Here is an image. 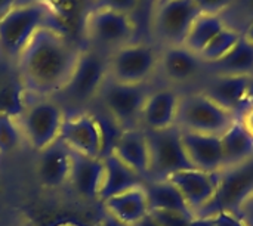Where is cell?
I'll return each instance as SVG.
<instances>
[{
    "label": "cell",
    "mask_w": 253,
    "mask_h": 226,
    "mask_svg": "<svg viewBox=\"0 0 253 226\" xmlns=\"http://www.w3.org/2000/svg\"><path fill=\"white\" fill-rule=\"evenodd\" d=\"M83 46L71 33L40 28L15 61L19 84L28 96L56 98L67 86Z\"/></svg>",
    "instance_id": "cell-1"
},
{
    "label": "cell",
    "mask_w": 253,
    "mask_h": 226,
    "mask_svg": "<svg viewBox=\"0 0 253 226\" xmlns=\"http://www.w3.org/2000/svg\"><path fill=\"white\" fill-rule=\"evenodd\" d=\"M43 27H53L70 33L50 0H30L15 4L0 19L1 53L16 61L25 44Z\"/></svg>",
    "instance_id": "cell-2"
},
{
    "label": "cell",
    "mask_w": 253,
    "mask_h": 226,
    "mask_svg": "<svg viewBox=\"0 0 253 226\" xmlns=\"http://www.w3.org/2000/svg\"><path fill=\"white\" fill-rule=\"evenodd\" d=\"M16 115L24 142L36 152L59 139L67 118L64 105L52 96H30L28 101L21 102Z\"/></svg>",
    "instance_id": "cell-3"
},
{
    "label": "cell",
    "mask_w": 253,
    "mask_h": 226,
    "mask_svg": "<svg viewBox=\"0 0 253 226\" xmlns=\"http://www.w3.org/2000/svg\"><path fill=\"white\" fill-rule=\"evenodd\" d=\"M136 21L133 15L123 13L101 4L92 7L82 21V38L84 46L107 55L135 40Z\"/></svg>",
    "instance_id": "cell-4"
},
{
    "label": "cell",
    "mask_w": 253,
    "mask_h": 226,
    "mask_svg": "<svg viewBox=\"0 0 253 226\" xmlns=\"http://www.w3.org/2000/svg\"><path fill=\"white\" fill-rule=\"evenodd\" d=\"M237 115L200 90L181 93L175 126L182 132L222 136L234 123Z\"/></svg>",
    "instance_id": "cell-5"
},
{
    "label": "cell",
    "mask_w": 253,
    "mask_h": 226,
    "mask_svg": "<svg viewBox=\"0 0 253 226\" xmlns=\"http://www.w3.org/2000/svg\"><path fill=\"white\" fill-rule=\"evenodd\" d=\"M252 195L253 155L242 163L222 167L218 172L213 198L197 215V218H211L216 215L240 216L242 207Z\"/></svg>",
    "instance_id": "cell-6"
},
{
    "label": "cell",
    "mask_w": 253,
    "mask_h": 226,
    "mask_svg": "<svg viewBox=\"0 0 253 226\" xmlns=\"http://www.w3.org/2000/svg\"><path fill=\"white\" fill-rule=\"evenodd\" d=\"M159 56V46L133 40L108 55V78L125 84H148L157 74Z\"/></svg>",
    "instance_id": "cell-7"
},
{
    "label": "cell",
    "mask_w": 253,
    "mask_h": 226,
    "mask_svg": "<svg viewBox=\"0 0 253 226\" xmlns=\"http://www.w3.org/2000/svg\"><path fill=\"white\" fill-rule=\"evenodd\" d=\"M108 78V55L89 46H83L74 71L58 95L68 104L84 105L98 99V95Z\"/></svg>",
    "instance_id": "cell-8"
},
{
    "label": "cell",
    "mask_w": 253,
    "mask_h": 226,
    "mask_svg": "<svg viewBox=\"0 0 253 226\" xmlns=\"http://www.w3.org/2000/svg\"><path fill=\"white\" fill-rule=\"evenodd\" d=\"M202 12L193 0H172L151 9L150 31L159 47L184 44Z\"/></svg>",
    "instance_id": "cell-9"
},
{
    "label": "cell",
    "mask_w": 253,
    "mask_h": 226,
    "mask_svg": "<svg viewBox=\"0 0 253 226\" xmlns=\"http://www.w3.org/2000/svg\"><path fill=\"white\" fill-rule=\"evenodd\" d=\"M145 135L150 150L147 181H165L176 172L193 169L182 144L181 130L176 126L159 132H145Z\"/></svg>",
    "instance_id": "cell-10"
},
{
    "label": "cell",
    "mask_w": 253,
    "mask_h": 226,
    "mask_svg": "<svg viewBox=\"0 0 253 226\" xmlns=\"http://www.w3.org/2000/svg\"><path fill=\"white\" fill-rule=\"evenodd\" d=\"M151 87L148 84H125L107 78L98 99L122 130L139 127L142 107Z\"/></svg>",
    "instance_id": "cell-11"
},
{
    "label": "cell",
    "mask_w": 253,
    "mask_h": 226,
    "mask_svg": "<svg viewBox=\"0 0 253 226\" xmlns=\"http://www.w3.org/2000/svg\"><path fill=\"white\" fill-rule=\"evenodd\" d=\"M59 139L71 152L90 158L102 157L105 147L104 127L98 118L89 113H77L71 117L67 115Z\"/></svg>",
    "instance_id": "cell-12"
},
{
    "label": "cell",
    "mask_w": 253,
    "mask_h": 226,
    "mask_svg": "<svg viewBox=\"0 0 253 226\" xmlns=\"http://www.w3.org/2000/svg\"><path fill=\"white\" fill-rule=\"evenodd\" d=\"M206 68V62L184 44L160 47L157 74L162 75L169 87L176 89L194 83Z\"/></svg>",
    "instance_id": "cell-13"
},
{
    "label": "cell",
    "mask_w": 253,
    "mask_h": 226,
    "mask_svg": "<svg viewBox=\"0 0 253 226\" xmlns=\"http://www.w3.org/2000/svg\"><path fill=\"white\" fill-rule=\"evenodd\" d=\"M181 93L173 87L151 89L142 107L139 129L145 132L166 130L175 126Z\"/></svg>",
    "instance_id": "cell-14"
},
{
    "label": "cell",
    "mask_w": 253,
    "mask_h": 226,
    "mask_svg": "<svg viewBox=\"0 0 253 226\" xmlns=\"http://www.w3.org/2000/svg\"><path fill=\"white\" fill-rule=\"evenodd\" d=\"M168 181L178 188L190 210L197 218V215L213 198L218 182V172L209 173L193 167L170 175Z\"/></svg>",
    "instance_id": "cell-15"
},
{
    "label": "cell",
    "mask_w": 253,
    "mask_h": 226,
    "mask_svg": "<svg viewBox=\"0 0 253 226\" xmlns=\"http://www.w3.org/2000/svg\"><path fill=\"white\" fill-rule=\"evenodd\" d=\"M71 173V151L58 139L43 151L37 152L36 175L47 189H58L68 185Z\"/></svg>",
    "instance_id": "cell-16"
},
{
    "label": "cell",
    "mask_w": 253,
    "mask_h": 226,
    "mask_svg": "<svg viewBox=\"0 0 253 226\" xmlns=\"http://www.w3.org/2000/svg\"><path fill=\"white\" fill-rule=\"evenodd\" d=\"M249 80L251 75L212 74L202 86L200 92L239 117L245 107Z\"/></svg>",
    "instance_id": "cell-17"
},
{
    "label": "cell",
    "mask_w": 253,
    "mask_h": 226,
    "mask_svg": "<svg viewBox=\"0 0 253 226\" xmlns=\"http://www.w3.org/2000/svg\"><path fill=\"white\" fill-rule=\"evenodd\" d=\"M104 155L99 158H90L71 152V173L68 185L80 198L98 201L104 181Z\"/></svg>",
    "instance_id": "cell-18"
},
{
    "label": "cell",
    "mask_w": 253,
    "mask_h": 226,
    "mask_svg": "<svg viewBox=\"0 0 253 226\" xmlns=\"http://www.w3.org/2000/svg\"><path fill=\"white\" fill-rule=\"evenodd\" d=\"M182 144L194 169L215 173L224 167L221 136L203 135L194 132H182Z\"/></svg>",
    "instance_id": "cell-19"
},
{
    "label": "cell",
    "mask_w": 253,
    "mask_h": 226,
    "mask_svg": "<svg viewBox=\"0 0 253 226\" xmlns=\"http://www.w3.org/2000/svg\"><path fill=\"white\" fill-rule=\"evenodd\" d=\"M105 212L120 225L132 226L150 215L144 184L125 189L102 201Z\"/></svg>",
    "instance_id": "cell-20"
},
{
    "label": "cell",
    "mask_w": 253,
    "mask_h": 226,
    "mask_svg": "<svg viewBox=\"0 0 253 226\" xmlns=\"http://www.w3.org/2000/svg\"><path fill=\"white\" fill-rule=\"evenodd\" d=\"M110 151L135 173H138L144 181H147L150 167V150L147 135L142 129L136 127L122 130Z\"/></svg>",
    "instance_id": "cell-21"
},
{
    "label": "cell",
    "mask_w": 253,
    "mask_h": 226,
    "mask_svg": "<svg viewBox=\"0 0 253 226\" xmlns=\"http://www.w3.org/2000/svg\"><path fill=\"white\" fill-rule=\"evenodd\" d=\"M150 213H160V215H176L184 218L185 221L196 219L194 213L190 210L188 204L185 203L184 197L178 191V188L165 181H145L144 182Z\"/></svg>",
    "instance_id": "cell-22"
},
{
    "label": "cell",
    "mask_w": 253,
    "mask_h": 226,
    "mask_svg": "<svg viewBox=\"0 0 253 226\" xmlns=\"http://www.w3.org/2000/svg\"><path fill=\"white\" fill-rule=\"evenodd\" d=\"M104 181L98 197V201L101 203L125 189H129L135 185H141L145 182L138 173H135L123 161H120L111 151H108V154L104 155Z\"/></svg>",
    "instance_id": "cell-23"
},
{
    "label": "cell",
    "mask_w": 253,
    "mask_h": 226,
    "mask_svg": "<svg viewBox=\"0 0 253 226\" xmlns=\"http://www.w3.org/2000/svg\"><path fill=\"white\" fill-rule=\"evenodd\" d=\"M208 70L212 74L253 75V44L242 34L237 44L222 59L209 64Z\"/></svg>",
    "instance_id": "cell-24"
},
{
    "label": "cell",
    "mask_w": 253,
    "mask_h": 226,
    "mask_svg": "<svg viewBox=\"0 0 253 226\" xmlns=\"http://www.w3.org/2000/svg\"><path fill=\"white\" fill-rule=\"evenodd\" d=\"M224 167L242 163L253 155V138L251 133L237 121L221 136Z\"/></svg>",
    "instance_id": "cell-25"
},
{
    "label": "cell",
    "mask_w": 253,
    "mask_h": 226,
    "mask_svg": "<svg viewBox=\"0 0 253 226\" xmlns=\"http://www.w3.org/2000/svg\"><path fill=\"white\" fill-rule=\"evenodd\" d=\"M225 27H227V22L224 21L222 15L200 13L187 36L184 46L188 47L191 52L200 55L202 50L211 43V40L216 34H219Z\"/></svg>",
    "instance_id": "cell-26"
},
{
    "label": "cell",
    "mask_w": 253,
    "mask_h": 226,
    "mask_svg": "<svg viewBox=\"0 0 253 226\" xmlns=\"http://www.w3.org/2000/svg\"><path fill=\"white\" fill-rule=\"evenodd\" d=\"M242 37V31L227 25L219 34H216L211 43L202 50V53L199 55L203 62H206V65L213 64L219 59H222L240 40Z\"/></svg>",
    "instance_id": "cell-27"
},
{
    "label": "cell",
    "mask_w": 253,
    "mask_h": 226,
    "mask_svg": "<svg viewBox=\"0 0 253 226\" xmlns=\"http://www.w3.org/2000/svg\"><path fill=\"white\" fill-rule=\"evenodd\" d=\"M24 136L15 113L0 110V154H12L22 145Z\"/></svg>",
    "instance_id": "cell-28"
},
{
    "label": "cell",
    "mask_w": 253,
    "mask_h": 226,
    "mask_svg": "<svg viewBox=\"0 0 253 226\" xmlns=\"http://www.w3.org/2000/svg\"><path fill=\"white\" fill-rule=\"evenodd\" d=\"M202 13L209 15H222L231 9L239 0H193Z\"/></svg>",
    "instance_id": "cell-29"
},
{
    "label": "cell",
    "mask_w": 253,
    "mask_h": 226,
    "mask_svg": "<svg viewBox=\"0 0 253 226\" xmlns=\"http://www.w3.org/2000/svg\"><path fill=\"white\" fill-rule=\"evenodd\" d=\"M98 4L123 12V13H129L133 15L139 7H141V0H99Z\"/></svg>",
    "instance_id": "cell-30"
},
{
    "label": "cell",
    "mask_w": 253,
    "mask_h": 226,
    "mask_svg": "<svg viewBox=\"0 0 253 226\" xmlns=\"http://www.w3.org/2000/svg\"><path fill=\"white\" fill-rule=\"evenodd\" d=\"M237 118H239V121L243 124V127L251 133V136L253 138V107L246 108Z\"/></svg>",
    "instance_id": "cell-31"
},
{
    "label": "cell",
    "mask_w": 253,
    "mask_h": 226,
    "mask_svg": "<svg viewBox=\"0 0 253 226\" xmlns=\"http://www.w3.org/2000/svg\"><path fill=\"white\" fill-rule=\"evenodd\" d=\"M240 218L253 226V195L246 201V204L240 210Z\"/></svg>",
    "instance_id": "cell-32"
},
{
    "label": "cell",
    "mask_w": 253,
    "mask_h": 226,
    "mask_svg": "<svg viewBox=\"0 0 253 226\" xmlns=\"http://www.w3.org/2000/svg\"><path fill=\"white\" fill-rule=\"evenodd\" d=\"M249 107H253V75H251V80H249V84H248V90H246V98H245V107H243V111ZM242 111V113H243ZM240 113V114H242Z\"/></svg>",
    "instance_id": "cell-33"
},
{
    "label": "cell",
    "mask_w": 253,
    "mask_h": 226,
    "mask_svg": "<svg viewBox=\"0 0 253 226\" xmlns=\"http://www.w3.org/2000/svg\"><path fill=\"white\" fill-rule=\"evenodd\" d=\"M132 226H163L151 213L150 215H147L144 219H141L139 222H136L135 225H132Z\"/></svg>",
    "instance_id": "cell-34"
},
{
    "label": "cell",
    "mask_w": 253,
    "mask_h": 226,
    "mask_svg": "<svg viewBox=\"0 0 253 226\" xmlns=\"http://www.w3.org/2000/svg\"><path fill=\"white\" fill-rule=\"evenodd\" d=\"M18 4V0H0V19L15 6Z\"/></svg>",
    "instance_id": "cell-35"
},
{
    "label": "cell",
    "mask_w": 253,
    "mask_h": 226,
    "mask_svg": "<svg viewBox=\"0 0 253 226\" xmlns=\"http://www.w3.org/2000/svg\"><path fill=\"white\" fill-rule=\"evenodd\" d=\"M242 34H243V37H245L249 43H252L253 44V19L249 22V25L246 27V30H245Z\"/></svg>",
    "instance_id": "cell-36"
},
{
    "label": "cell",
    "mask_w": 253,
    "mask_h": 226,
    "mask_svg": "<svg viewBox=\"0 0 253 226\" xmlns=\"http://www.w3.org/2000/svg\"><path fill=\"white\" fill-rule=\"evenodd\" d=\"M168 1H172V0H154L153 7H156V6H159V4H163V3H168ZM153 7H151V9H153Z\"/></svg>",
    "instance_id": "cell-37"
},
{
    "label": "cell",
    "mask_w": 253,
    "mask_h": 226,
    "mask_svg": "<svg viewBox=\"0 0 253 226\" xmlns=\"http://www.w3.org/2000/svg\"><path fill=\"white\" fill-rule=\"evenodd\" d=\"M12 226H33L31 224H28V222H24V221H21V222H18V224H15V225Z\"/></svg>",
    "instance_id": "cell-38"
},
{
    "label": "cell",
    "mask_w": 253,
    "mask_h": 226,
    "mask_svg": "<svg viewBox=\"0 0 253 226\" xmlns=\"http://www.w3.org/2000/svg\"><path fill=\"white\" fill-rule=\"evenodd\" d=\"M141 3H150V6L153 7V3H154V0H141Z\"/></svg>",
    "instance_id": "cell-39"
}]
</instances>
